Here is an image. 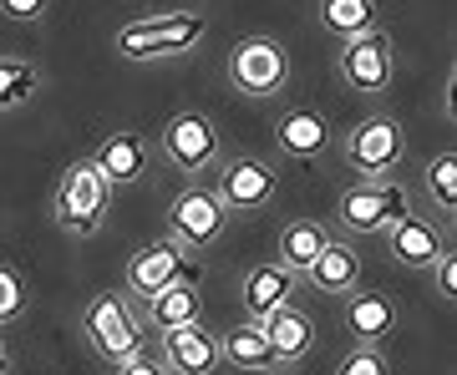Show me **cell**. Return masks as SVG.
Returning a JSON list of instances; mask_svg holds the SVG:
<instances>
[{"label":"cell","mask_w":457,"mask_h":375,"mask_svg":"<svg viewBox=\"0 0 457 375\" xmlns=\"http://www.w3.org/2000/svg\"><path fill=\"white\" fill-rule=\"evenodd\" d=\"M204 36H209V20L198 16V11L128 20V26L117 31V56H122V61H163V56H188Z\"/></svg>","instance_id":"6da1fadb"},{"label":"cell","mask_w":457,"mask_h":375,"mask_svg":"<svg viewBox=\"0 0 457 375\" xmlns=\"http://www.w3.org/2000/svg\"><path fill=\"white\" fill-rule=\"evenodd\" d=\"M82 330H87V340H92V350H97L107 365L147 355V330L137 325V314L128 310L122 294H97L82 314Z\"/></svg>","instance_id":"7a4b0ae2"},{"label":"cell","mask_w":457,"mask_h":375,"mask_svg":"<svg viewBox=\"0 0 457 375\" xmlns=\"http://www.w3.org/2000/svg\"><path fill=\"white\" fill-rule=\"evenodd\" d=\"M107 203H112V183L102 178L92 163H77V167H66L62 188H56V224L66 233L87 239L107 218Z\"/></svg>","instance_id":"3957f363"},{"label":"cell","mask_w":457,"mask_h":375,"mask_svg":"<svg viewBox=\"0 0 457 375\" xmlns=\"http://www.w3.org/2000/svg\"><path fill=\"white\" fill-rule=\"evenodd\" d=\"M407 213H411L407 188H396V183H386V178H371V183H361V188H351V193L341 198V229L381 233V229H392L396 218H407Z\"/></svg>","instance_id":"277c9868"},{"label":"cell","mask_w":457,"mask_h":375,"mask_svg":"<svg viewBox=\"0 0 457 375\" xmlns=\"http://www.w3.org/2000/svg\"><path fill=\"white\" fill-rule=\"evenodd\" d=\"M224 203L209 188H183L168 203V239H179L183 249H209L224 233Z\"/></svg>","instance_id":"5b68a950"},{"label":"cell","mask_w":457,"mask_h":375,"mask_svg":"<svg viewBox=\"0 0 457 375\" xmlns=\"http://www.w3.org/2000/svg\"><path fill=\"white\" fill-rule=\"evenodd\" d=\"M219 127H213L204 112H179L173 122L163 127V152H168V163L179 167V173H204V167L219 163Z\"/></svg>","instance_id":"8992f818"},{"label":"cell","mask_w":457,"mask_h":375,"mask_svg":"<svg viewBox=\"0 0 457 375\" xmlns=\"http://www.w3.org/2000/svg\"><path fill=\"white\" fill-rule=\"evenodd\" d=\"M351 167L356 173H366V178H386L402 158H407V137H402V127H396L392 117H371V122H361L356 132H351Z\"/></svg>","instance_id":"52a82bcc"},{"label":"cell","mask_w":457,"mask_h":375,"mask_svg":"<svg viewBox=\"0 0 457 375\" xmlns=\"http://www.w3.org/2000/svg\"><path fill=\"white\" fill-rule=\"evenodd\" d=\"M234 86L249 92V97H275L279 86L290 82V56L279 41H245L234 51Z\"/></svg>","instance_id":"ba28073f"},{"label":"cell","mask_w":457,"mask_h":375,"mask_svg":"<svg viewBox=\"0 0 457 375\" xmlns=\"http://www.w3.org/2000/svg\"><path fill=\"white\" fill-rule=\"evenodd\" d=\"M279 188L275 167L264 163V158H249V152H239V158H228L224 167H219V203L224 208H260V203H270Z\"/></svg>","instance_id":"9c48e42d"},{"label":"cell","mask_w":457,"mask_h":375,"mask_svg":"<svg viewBox=\"0 0 457 375\" xmlns=\"http://www.w3.org/2000/svg\"><path fill=\"white\" fill-rule=\"evenodd\" d=\"M341 71H345V82L356 86V92H366V97L386 92L392 86V41L381 31L351 36L341 46Z\"/></svg>","instance_id":"30bf717a"},{"label":"cell","mask_w":457,"mask_h":375,"mask_svg":"<svg viewBox=\"0 0 457 375\" xmlns=\"http://www.w3.org/2000/svg\"><path fill=\"white\" fill-rule=\"evenodd\" d=\"M183 269H188V254H183L179 239H153L147 249H137L128 259V289L137 294V299H153V294L168 289Z\"/></svg>","instance_id":"8fae6325"},{"label":"cell","mask_w":457,"mask_h":375,"mask_svg":"<svg viewBox=\"0 0 457 375\" xmlns=\"http://www.w3.org/2000/svg\"><path fill=\"white\" fill-rule=\"evenodd\" d=\"M198 279H204V269L198 264H188L168 289H158L153 299H143L147 305V325L153 330H179V325H198V314H204V299H198Z\"/></svg>","instance_id":"7c38bea8"},{"label":"cell","mask_w":457,"mask_h":375,"mask_svg":"<svg viewBox=\"0 0 457 375\" xmlns=\"http://www.w3.org/2000/svg\"><path fill=\"white\" fill-rule=\"evenodd\" d=\"M219 365V340L204 325L163 330V371L168 375H213Z\"/></svg>","instance_id":"4fadbf2b"},{"label":"cell","mask_w":457,"mask_h":375,"mask_svg":"<svg viewBox=\"0 0 457 375\" xmlns=\"http://www.w3.org/2000/svg\"><path fill=\"white\" fill-rule=\"evenodd\" d=\"M264 330V345H270V355H275V365H295V360L311 355L315 345V325L305 310H290V305H279V310H270L260 320Z\"/></svg>","instance_id":"5bb4252c"},{"label":"cell","mask_w":457,"mask_h":375,"mask_svg":"<svg viewBox=\"0 0 457 375\" xmlns=\"http://www.w3.org/2000/svg\"><path fill=\"white\" fill-rule=\"evenodd\" d=\"M275 147L285 152V158H320L330 147V122L320 112H311V107H295V112L279 117V127H275Z\"/></svg>","instance_id":"9a60e30c"},{"label":"cell","mask_w":457,"mask_h":375,"mask_svg":"<svg viewBox=\"0 0 457 375\" xmlns=\"http://www.w3.org/2000/svg\"><path fill=\"white\" fill-rule=\"evenodd\" d=\"M447 254V239H442L437 224H427V218H396L392 224V259L411 264V269H427V264H437Z\"/></svg>","instance_id":"2e32d148"},{"label":"cell","mask_w":457,"mask_h":375,"mask_svg":"<svg viewBox=\"0 0 457 375\" xmlns=\"http://www.w3.org/2000/svg\"><path fill=\"white\" fill-rule=\"evenodd\" d=\"M92 167H97L102 178L112 183V188H122V183H137V178H143V167H147V143L137 137V132H112V137L97 147Z\"/></svg>","instance_id":"e0dca14e"},{"label":"cell","mask_w":457,"mask_h":375,"mask_svg":"<svg viewBox=\"0 0 457 375\" xmlns=\"http://www.w3.org/2000/svg\"><path fill=\"white\" fill-rule=\"evenodd\" d=\"M290 294H295V269H285V264L249 269V279H245V310H249V320L260 325L270 310L290 305Z\"/></svg>","instance_id":"ac0fdd59"},{"label":"cell","mask_w":457,"mask_h":375,"mask_svg":"<svg viewBox=\"0 0 457 375\" xmlns=\"http://www.w3.org/2000/svg\"><path fill=\"white\" fill-rule=\"evenodd\" d=\"M345 325H351V335L361 345H381V340H392V330H396V305L386 294H351Z\"/></svg>","instance_id":"d6986e66"},{"label":"cell","mask_w":457,"mask_h":375,"mask_svg":"<svg viewBox=\"0 0 457 375\" xmlns=\"http://www.w3.org/2000/svg\"><path fill=\"white\" fill-rule=\"evenodd\" d=\"M305 274H311L315 289H326V294H351V289H356V279H361V259L351 254V244H336V239H330V244L320 249V259H315Z\"/></svg>","instance_id":"ffe728a7"},{"label":"cell","mask_w":457,"mask_h":375,"mask_svg":"<svg viewBox=\"0 0 457 375\" xmlns=\"http://www.w3.org/2000/svg\"><path fill=\"white\" fill-rule=\"evenodd\" d=\"M330 244V229L326 224H315V218H295V224H285V233H279V264L285 269H311L315 259H320V249Z\"/></svg>","instance_id":"44dd1931"},{"label":"cell","mask_w":457,"mask_h":375,"mask_svg":"<svg viewBox=\"0 0 457 375\" xmlns=\"http://www.w3.org/2000/svg\"><path fill=\"white\" fill-rule=\"evenodd\" d=\"M219 360L228 365H239V371H270L275 355H270V345H264V330L260 325H234L219 335Z\"/></svg>","instance_id":"7402d4cb"},{"label":"cell","mask_w":457,"mask_h":375,"mask_svg":"<svg viewBox=\"0 0 457 375\" xmlns=\"http://www.w3.org/2000/svg\"><path fill=\"white\" fill-rule=\"evenodd\" d=\"M320 26L336 31L341 41L376 31V5L371 0H320Z\"/></svg>","instance_id":"603a6c76"},{"label":"cell","mask_w":457,"mask_h":375,"mask_svg":"<svg viewBox=\"0 0 457 375\" xmlns=\"http://www.w3.org/2000/svg\"><path fill=\"white\" fill-rule=\"evenodd\" d=\"M41 92V66L21 61V56H0V112L26 107Z\"/></svg>","instance_id":"cb8c5ba5"},{"label":"cell","mask_w":457,"mask_h":375,"mask_svg":"<svg viewBox=\"0 0 457 375\" xmlns=\"http://www.w3.org/2000/svg\"><path fill=\"white\" fill-rule=\"evenodd\" d=\"M427 188H432V198H437L447 213L457 208V152H453V147L437 152V158L427 163Z\"/></svg>","instance_id":"d4e9b609"},{"label":"cell","mask_w":457,"mask_h":375,"mask_svg":"<svg viewBox=\"0 0 457 375\" xmlns=\"http://www.w3.org/2000/svg\"><path fill=\"white\" fill-rule=\"evenodd\" d=\"M336 375H386V355H381L376 345H361V350H351V355L341 360Z\"/></svg>","instance_id":"484cf974"},{"label":"cell","mask_w":457,"mask_h":375,"mask_svg":"<svg viewBox=\"0 0 457 375\" xmlns=\"http://www.w3.org/2000/svg\"><path fill=\"white\" fill-rule=\"evenodd\" d=\"M26 305V289H21V279L11 269H0V325H11Z\"/></svg>","instance_id":"4316f807"},{"label":"cell","mask_w":457,"mask_h":375,"mask_svg":"<svg viewBox=\"0 0 457 375\" xmlns=\"http://www.w3.org/2000/svg\"><path fill=\"white\" fill-rule=\"evenodd\" d=\"M0 11L11 20H36L41 11H46V0H0Z\"/></svg>","instance_id":"83f0119b"},{"label":"cell","mask_w":457,"mask_h":375,"mask_svg":"<svg viewBox=\"0 0 457 375\" xmlns=\"http://www.w3.org/2000/svg\"><path fill=\"white\" fill-rule=\"evenodd\" d=\"M437 289L447 294V299L457 294V259H453V254H442V259H437Z\"/></svg>","instance_id":"f1b7e54d"},{"label":"cell","mask_w":457,"mask_h":375,"mask_svg":"<svg viewBox=\"0 0 457 375\" xmlns=\"http://www.w3.org/2000/svg\"><path fill=\"white\" fill-rule=\"evenodd\" d=\"M117 375H168L158 360H147V355H132V360H122L117 365Z\"/></svg>","instance_id":"f546056e"},{"label":"cell","mask_w":457,"mask_h":375,"mask_svg":"<svg viewBox=\"0 0 457 375\" xmlns=\"http://www.w3.org/2000/svg\"><path fill=\"white\" fill-rule=\"evenodd\" d=\"M0 375H11V350H5V340H0Z\"/></svg>","instance_id":"4dcf8cb0"}]
</instances>
